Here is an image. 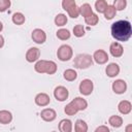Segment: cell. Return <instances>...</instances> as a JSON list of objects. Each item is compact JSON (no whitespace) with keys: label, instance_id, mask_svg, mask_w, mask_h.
Instances as JSON below:
<instances>
[{"label":"cell","instance_id":"d590c367","mask_svg":"<svg viewBox=\"0 0 132 132\" xmlns=\"http://www.w3.org/2000/svg\"><path fill=\"white\" fill-rule=\"evenodd\" d=\"M4 45V37L0 34V48H2Z\"/></svg>","mask_w":132,"mask_h":132},{"label":"cell","instance_id":"7a4b0ae2","mask_svg":"<svg viewBox=\"0 0 132 132\" xmlns=\"http://www.w3.org/2000/svg\"><path fill=\"white\" fill-rule=\"evenodd\" d=\"M34 69L38 73H46V74H55L58 67L57 64L54 61H48V60H38L35 62Z\"/></svg>","mask_w":132,"mask_h":132},{"label":"cell","instance_id":"ac0fdd59","mask_svg":"<svg viewBox=\"0 0 132 132\" xmlns=\"http://www.w3.org/2000/svg\"><path fill=\"white\" fill-rule=\"evenodd\" d=\"M71 102L74 104V106L77 108L78 111L85 110V109L88 107V102H87V100H86L85 98H82V97H75L74 99H72Z\"/></svg>","mask_w":132,"mask_h":132},{"label":"cell","instance_id":"2e32d148","mask_svg":"<svg viewBox=\"0 0 132 132\" xmlns=\"http://www.w3.org/2000/svg\"><path fill=\"white\" fill-rule=\"evenodd\" d=\"M58 128H59V130L61 132H71L72 129H73L71 120H69V119H63V120H61L60 123H59Z\"/></svg>","mask_w":132,"mask_h":132},{"label":"cell","instance_id":"f1b7e54d","mask_svg":"<svg viewBox=\"0 0 132 132\" xmlns=\"http://www.w3.org/2000/svg\"><path fill=\"white\" fill-rule=\"evenodd\" d=\"M107 5H108V4H107L106 0H97V1L95 2V9H96L97 12L103 13L104 10L106 9Z\"/></svg>","mask_w":132,"mask_h":132},{"label":"cell","instance_id":"7c38bea8","mask_svg":"<svg viewBox=\"0 0 132 132\" xmlns=\"http://www.w3.org/2000/svg\"><path fill=\"white\" fill-rule=\"evenodd\" d=\"M40 117L44 122H53L57 118V112L53 108H43L40 111Z\"/></svg>","mask_w":132,"mask_h":132},{"label":"cell","instance_id":"d4e9b609","mask_svg":"<svg viewBox=\"0 0 132 132\" xmlns=\"http://www.w3.org/2000/svg\"><path fill=\"white\" fill-rule=\"evenodd\" d=\"M103 14H104L105 20H108V21H109V20H112V19L116 16L117 10H116V8H114L112 5H107V7H106V9L104 10Z\"/></svg>","mask_w":132,"mask_h":132},{"label":"cell","instance_id":"ffe728a7","mask_svg":"<svg viewBox=\"0 0 132 132\" xmlns=\"http://www.w3.org/2000/svg\"><path fill=\"white\" fill-rule=\"evenodd\" d=\"M88 124L81 120V119H78L75 121L74 123V131L75 132H87L88 131Z\"/></svg>","mask_w":132,"mask_h":132},{"label":"cell","instance_id":"5bb4252c","mask_svg":"<svg viewBox=\"0 0 132 132\" xmlns=\"http://www.w3.org/2000/svg\"><path fill=\"white\" fill-rule=\"evenodd\" d=\"M120 66L117 63H109L105 68V73L108 77H116L120 73Z\"/></svg>","mask_w":132,"mask_h":132},{"label":"cell","instance_id":"603a6c76","mask_svg":"<svg viewBox=\"0 0 132 132\" xmlns=\"http://www.w3.org/2000/svg\"><path fill=\"white\" fill-rule=\"evenodd\" d=\"M63 77L68 81H73L77 78V72L74 69H71V68L66 69L63 73Z\"/></svg>","mask_w":132,"mask_h":132},{"label":"cell","instance_id":"277c9868","mask_svg":"<svg viewBox=\"0 0 132 132\" xmlns=\"http://www.w3.org/2000/svg\"><path fill=\"white\" fill-rule=\"evenodd\" d=\"M73 56V50L69 44H62L57 51V57L60 61L66 62L69 61Z\"/></svg>","mask_w":132,"mask_h":132},{"label":"cell","instance_id":"8fae6325","mask_svg":"<svg viewBox=\"0 0 132 132\" xmlns=\"http://www.w3.org/2000/svg\"><path fill=\"white\" fill-rule=\"evenodd\" d=\"M111 88H112V91L116 93V94H124L126 91H127V82L124 80V79H116L112 85H111Z\"/></svg>","mask_w":132,"mask_h":132},{"label":"cell","instance_id":"6da1fadb","mask_svg":"<svg viewBox=\"0 0 132 132\" xmlns=\"http://www.w3.org/2000/svg\"><path fill=\"white\" fill-rule=\"evenodd\" d=\"M110 33L117 41H127L132 36V25L129 21L119 20L111 25Z\"/></svg>","mask_w":132,"mask_h":132},{"label":"cell","instance_id":"4316f807","mask_svg":"<svg viewBox=\"0 0 132 132\" xmlns=\"http://www.w3.org/2000/svg\"><path fill=\"white\" fill-rule=\"evenodd\" d=\"M56 35H57V37H58L60 40H67V39L70 38L71 33H70L69 30L64 29V28H61V29H59V30L57 31V34H56Z\"/></svg>","mask_w":132,"mask_h":132},{"label":"cell","instance_id":"e575fe53","mask_svg":"<svg viewBox=\"0 0 132 132\" xmlns=\"http://www.w3.org/2000/svg\"><path fill=\"white\" fill-rule=\"evenodd\" d=\"M95 132H109V128L105 125H101L95 129Z\"/></svg>","mask_w":132,"mask_h":132},{"label":"cell","instance_id":"d6a6232c","mask_svg":"<svg viewBox=\"0 0 132 132\" xmlns=\"http://www.w3.org/2000/svg\"><path fill=\"white\" fill-rule=\"evenodd\" d=\"M67 13H68V15H69L70 18L76 19V18H78V15H79V7H78L77 5H74L73 7H71V8L67 11Z\"/></svg>","mask_w":132,"mask_h":132},{"label":"cell","instance_id":"cb8c5ba5","mask_svg":"<svg viewBox=\"0 0 132 132\" xmlns=\"http://www.w3.org/2000/svg\"><path fill=\"white\" fill-rule=\"evenodd\" d=\"M92 12H93L92 6L89 3H84V4H81L79 6V14H81L84 18L90 15Z\"/></svg>","mask_w":132,"mask_h":132},{"label":"cell","instance_id":"52a82bcc","mask_svg":"<svg viewBox=\"0 0 132 132\" xmlns=\"http://www.w3.org/2000/svg\"><path fill=\"white\" fill-rule=\"evenodd\" d=\"M68 96H69V91H68V89L66 87L58 86V87L55 88V90H54V97L58 101L63 102V101H65L68 98Z\"/></svg>","mask_w":132,"mask_h":132},{"label":"cell","instance_id":"3957f363","mask_svg":"<svg viewBox=\"0 0 132 132\" xmlns=\"http://www.w3.org/2000/svg\"><path fill=\"white\" fill-rule=\"evenodd\" d=\"M93 63V58L89 54H78L73 60L74 67L78 69H87L90 66H92Z\"/></svg>","mask_w":132,"mask_h":132},{"label":"cell","instance_id":"d6986e66","mask_svg":"<svg viewBox=\"0 0 132 132\" xmlns=\"http://www.w3.org/2000/svg\"><path fill=\"white\" fill-rule=\"evenodd\" d=\"M108 124L112 127V128H120L123 125V118L120 116H110L108 119Z\"/></svg>","mask_w":132,"mask_h":132},{"label":"cell","instance_id":"30bf717a","mask_svg":"<svg viewBox=\"0 0 132 132\" xmlns=\"http://www.w3.org/2000/svg\"><path fill=\"white\" fill-rule=\"evenodd\" d=\"M109 53L114 58H120L124 54V47L119 41H113L109 45Z\"/></svg>","mask_w":132,"mask_h":132},{"label":"cell","instance_id":"9a60e30c","mask_svg":"<svg viewBox=\"0 0 132 132\" xmlns=\"http://www.w3.org/2000/svg\"><path fill=\"white\" fill-rule=\"evenodd\" d=\"M118 110L122 114H129L132 110V104L128 100H122L118 104Z\"/></svg>","mask_w":132,"mask_h":132},{"label":"cell","instance_id":"83f0119b","mask_svg":"<svg viewBox=\"0 0 132 132\" xmlns=\"http://www.w3.org/2000/svg\"><path fill=\"white\" fill-rule=\"evenodd\" d=\"M73 35L75 36V37H82V36H85V34H86V29H85V27L82 26V25H80V24H77V25H75L74 27H73Z\"/></svg>","mask_w":132,"mask_h":132},{"label":"cell","instance_id":"9c48e42d","mask_svg":"<svg viewBox=\"0 0 132 132\" xmlns=\"http://www.w3.org/2000/svg\"><path fill=\"white\" fill-rule=\"evenodd\" d=\"M25 58L27 62L29 63H34L39 60L40 58V50L38 47H30L25 55Z\"/></svg>","mask_w":132,"mask_h":132},{"label":"cell","instance_id":"f546056e","mask_svg":"<svg viewBox=\"0 0 132 132\" xmlns=\"http://www.w3.org/2000/svg\"><path fill=\"white\" fill-rule=\"evenodd\" d=\"M77 111H78L77 108L74 106V104H73L72 102H69V103L65 106V108H64V112H65L67 116H74V114H76Z\"/></svg>","mask_w":132,"mask_h":132},{"label":"cell","instance_id":"5b68a950","mask_svg":"<svg viewBox=\"0 0 132 132\" xmlns=\"http://www.w3.org/2000/svg\"><path fill=\"white\" fill-rule=\"evenodd\" d=\"M78 90H79V93L84 96H89L92 94L93 90H94V84L91 79L89 78H85L82 79L80 82H79V86H78Z\"/></svg>","mask_w":132,"mask_h":132},{"label":"cell","instance_id":"8992f818","mask_svg":"<svg viewBox=\"0 0 132 132\" xmlns=\"http://www.w3.org/2000/svg\"><path fill=\"white\" fill-rule=\"evenodd\" d=\"M31 38H32V40H33L35 43H37V44H42V43H44V42L46 41V33H45L42 29L36 28V29H34V30L32 31V33H31Z\"/></svg>","mask_w":132,"mask_h":132},{"label":"cell","instance_id":"836d02e7","mask_svg":"<svg viewBox=\"0 0 132 132\" xmlns=\"http://www.w3.org/2000/svg\"><path fill=\"white\" fill-rule=\"evenodd\" d=\"M11 5L10 0H0V12L6 11Z\"/></svg>","mask_w":132,"mask_h":132},{"label":"cell","instance_id":"74e56055","mask_svg":"<svg viewBox=\"0 0 132 132\" xmlns=\"http://www.w3.org/2000/svg\"><path fill=\"white\" fill-rule=\"evenodd\" d=\"M3 30V24H2V22H0V32Z\"/></svg>","mask_w":132,"mask_h":132},{"label":"cell","instance_id":"8d00e7d4","mask_svg":"<svg viewBox=\"0 0 132 132\" xmlns=\"http://www.w3.org/2000/svg\"><path fill=\"white\" fill-rule=\"evenodd\" d=\"M130 129H132V126H131V125H129V126H128V127H127V128H126V129H125V130H126V131H127V132H128V131H129V130H130Z\"/></svg>","mask_w":132,"mask_h":132},{"label":"cell","instance_id":"ba28073f","mask_svg":"<svg viewBox=\"0 0 132 132\" xmlns=\"http://www.w3.org/2000/svg\"><path fill=\"white\" fill-rule=\"evenodd\" d=\"M92 58H93L94 62H96L97 64H100V65L107 63V61L109 59L108 58V54L104 50H97V51H95L93 56H92Z\"/></svg>","mask_w":132,"mask_h":132},{"label":"cell","instance_id":"e0dca14e","mask_svg":"<svg viewBox=\"0 0 132 132\" xmlns=\"http://www.w3.org/2000/svg\"><path fill=\"white\" fill-rule=\"evenodd\" d=\"M11 121H12V113L9 110H6V109L0 110V124L7 125V124H10Z\"/></svg>","mask_w":132,"mask_h":132},{"label":"cell","instance_id":"4fadbf2b","mask_svg":"<svg viewBox=\"0 0 132 132\" xmlns=\"http://www.w3.org/2000/svg\"><path fill=\"white\" fill-rule=\"evenodd\" d=\"M35 104L38 105V106H41V107H44V106H47L51 102V98L50 96L46 94V93H38L36 96H35Z\"/></svg>","mask_w":132,"mask_h":132},{"label":"cell","instance_id":"1f68e13d","mask_svg":"<svg viewBox=\"0 0 132 132\" xmlns=\"http://www.w3.org/2000/svg\"><path fill=\"white\" fill-rule=\"evenodd\" d=\"M74 5H76L75 0H62V8L66 11H68Z\"/></svg>","mask_w":132,"mask_h":132},{"label":"cell","instance_id":"7402d4cb","mask_svg":"<svg viewBox=\"0 0 132 132\" xmlns=\"http://www.w3.org/2000/svg\"><path fill=\"white\" fill-rule=\"evenodd\" d=\"M54 22H55V25H56V26H58V27H63V26H65V25L67 24L68 19H67V16H66V14H64V13H58V14L55 16Z\"/></svg>","mask_w":132,"mask_h":132},{"label":"cell","instance_id":"4dcf8cb0","mask_svg":"<svg viewBox=\"0 0 132 132\" xmlns=\"http://www.w3.org/2000/svg\"><path fill=\"white\" fill-rule=\"evenodd\" d=\"M112 6L116 8L117 11H118V10H119V11L124 10V9L127 7V0H114Z\"/></svg>","mask_w":132,"mask_h":132},{"label":"cell","instance_id":"44dd1931","mask_svg":"<svg viewBox=\"0 0 132 132\" xmlns=\"http://www.w3.org/2000/svg\"><path fill=\"white\" fill-rule=\"evenodd\" d=\"M11 21L14 25L21 26L26 22V18L24 15V13H22V12H14L11 16Z\"/></svg>","mask_w":132,"mask_h":132},{"label":"cell","instance_id":"484cf974","mask_svg":"<svg viewBox=\"0 0 132 132\" xmlns=\"http://www.w3.org/2000/svg\"><path fill=\"white\" fill-rule=\"evenodd\" d=\"M98 22H99V16L94 12H92L90 15L85 18V23L89 26H95L98 24Z\"/></svg>","mask_w":132,"mask_h":132}]
</instances>
